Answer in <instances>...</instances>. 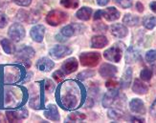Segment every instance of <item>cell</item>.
Returning a JSON list of instances; mask_svg holds the SVG:
<instances>
[{
  "instance_id": "cell-13",
  "label": "cell",
  "mask_w": 156,
  "mask_h": 123,
  "mask_svg": "<svg viewBox=\"0 0 156 123\" xmlns=\"http://www.w3.org/2000/svg\"><path fill=\"white\" fill-rule=\"evenodd\" d=\"M110 32H111V35L116 38H124L127 36L128 31L124 24L115 23V24H112L110 27Z\"/></svg>"
},
{
  "instance_id": "cell-35",
  "label": "cell",
  "mask_w": 156,
  "mask_h": 123,
  "mask_svg": "<svg viewBox=\"0 0 156 123\" xmlns=\"http://www.w3.org/2000/svg\"><path fill=\"white\" fill-rule=\"evenodd\" d=\"M123 9H128L132 5V0H114Z\"/></svg>"
},
{
  "instance_id": "cell-41",
  "label": "cell",
  "mask_w": 156,
  "mask_h": 123,
  "mask_svg": "<svg viewBox=\"0 0 156 123\" xmlns=\"http://www.w3.org/2000/svg\"><path fill=\"white\" fill-rule=\"evenodd\" d=\"M93 18H94L95 21H96V20L98 21V20L103 18V13H101V10H99V11H97L96 12H95V15L93 16Z\"/></svg>"
},
{
  "instance_id": "cell-26",
  "label": "cell",
  "mask_w": 156,
  "mask_h": 123,
  "mask_svg": "<svg viewBox=\"0 0 156 123\" xmlns=\"http://www.w3.org/2000/svg\"><path fill=\"white\" fill-rule=\"evenodd\" d=\"M0 43H1L3 50L7 54H12L13 53H15L16 48H15V46H13V44L12 43V41L9 40L8 38H3Z\"/></svg>"
},
{
  "instance_id": "cell-36",
  "label": "cell",
  "mask_w": 156,
  "mask_h": 123,
  "mask_svg": "<svg viewBox=\"0 0 156 123\" xmlns=\"http://www.w3.org/2000/svg\"><path fill=\"white\" fill-rule=\"evenodd\" d=\"M105 86L108 90H113V89H118L121 85L119 82H117L116 80H113V79H109L106 81Z\"/></svg>"
},
{
  "instance_id": "cell-38",
  "label": "cell",
  "mask_w": 156,
  "mask_h": 123,
  "mask_svg": "<svg viewBox=\"0 0 156 123\" xmlns=\"http://www.w3.org/2000/svg\"><path fill=\"white\" fill-rule=\"evenodd\" d=\"M12 1L20 7H29L32 3V0H12Z\"/></svg>"
},
{
  "instance_id": "cell-33",
  "label": "cell",
  "mask_w": 156,
  "mask_h": 123,
  "mask_svg": "<svg viewBox=\"0 0 156 123\" xmlns=\"http://www.w3.org/2000/svg\"><path fill=\"white\" fill-rule=\"evenodd\" d=\"M52 77H53L54 79H55L58 82V83H60V82H62L64 79L65 73L62 70H58L56 72H54V73L52 74Z\"/></svg>"
},
{
  "instance_id": "cell-4",
  "label": "cell",
  "mask_w": 156,
  "mask_h": 123,
  "mask_svg": "<svg viewBox=\"0 0 156 123\" xmlns=\"http://www.w3.org/2000/svg\"><path fill=\"white\" fill-rule=\"evenodd\" d=\"M101 61V54L97 52H84L80 56V62L81 66L92 68L97 66Z\"/></svg>"
},
{
  "instance_id": "cell-44",
  "label": "cell",
  "mask_w": 156,
  "mask_h": 123,
  "mask_svg": "<svg viewBox=\"0 0 156 123\" xmlns=\"http://www.w3.org/2000/svg\"><path fill=\"white\" fill-rule=\"evenodd\" d=\"M110 0H97V3L99 6H105L109 3Z\"/></svg>"
},
{
  "instance_id": "cell-16",
  "label": "cell",
  "mask_w": 156,
  "mask_h": 123,
  "mask_svg": "<svg viewBox=\"0 0 156 123\" xmlns=\"http://www.w3.org/2000/svg\"><path fill=\"white\" fill-rule=\"evenodd\" d=\"M130 111L134 114H146V107L143 100L140 98H133L129 103Z\"/></svg>"
},
{
  "instance_id": "cell-46",
  "label": "cell",
  "mask_w": 156,
  "mask_h": 123,
  "mask_svg": "<svg viewBox=\"0 0 156 123\" xmlns=\"http://www.w3.org/2000/svg\"><path fill=\"white\" fill-rule=\"evenodd\" d=\"M131 122H144L145 120L143 118H130Z\"/></svg>"
},
{
  "instance_id": "cell-42",
  "label": "cell",
  "mask_w": 156,
  "mask_h": 123,
  "mask_svg": "<svg viewBox=\"0 0 156 123\" xmlns=\"http://www.w3.org/2000/svg\"><path fill=\"white\" fill-rule=\"evenodd\" d=\"M136 9H137V11L139 12H144V5L142 4L141 2H137L136 3Z\"/></svg>"
},
{
  "instance_id": "cell-17",
  "label": "cell",
  "mask_w": 156,
  "mask_h": 123,
  "mask_svg": "<svg viewBox=\"0 0 156 123\" xmlns=\"http://www.w3.org/2000/svg\"><path fill=\"white\" fill-rule=\"evenodd\" d=\"M103 18L106 21H115L120 18V12L115 7H108L105 10H101Z\"/></svg>"
},
{
  "instance_id": "cell-19",
  "label": "cell",
  "mask_w": 156,
  "mask_h": 123,
  "mask_svg": "<svg viewBox=\"0 0 156 123\" xmlns=\"http://www.w3.org/2000/svg\"><path fill=\"white\" fill-rule=\"evenodd\" d=\"M108 44V39L105 36H94L91 38V47L93 49H103Z\"/></svg>"
},
{
  "instance_id": "cell-5",
  "label": "cell",
  "mask_w": 156,
  "mask_h": 123,
  "mask_svg": "<svg viewBox=\"0 0 156 123\" xmlns=\"http://www.w3.org/2000/svg\"><path fill=\"white\" fill-rule=\"evenodd\" d=\"M67 19H68V15L59 10H53L49 12L48 15H46V22L53 27L58 26L66 22Z\"/></svg>"
},
{
  "instance_id": "cell-24",
  "label": "cell",
  "mask_w": 156,
  "mask_h": 123,
  "mask_svg": "<svg viewBox=\"0 0 156 123\" xmlns=\"http://www.w3.org/2000/svg\"><path fill=\"white\" fill-rule=\"evenodd\" d=\"M107 115H108V118L112 120H120L124 118L125 113L122 109H120V107H115L108 110Z\"/></svg>"
},
{
  "instance_id": "cell-25",
  "label": "cell",
  "mask_w": 156,
  "mask_h": 123,
  "mask_svg": "<svg viewBox=\"0 0 156 123\" xmlns=\"http://www.w3.org/2000/svg\"><path fill=\"white\" fill-rule=\"evenodd\" d=\"M123 23L128 27H134L139 24V17L131 13H126L123 18Z\"/></svg>"
},
{
  "instance_id": "cell-23",
  "label": "cell",
  "mask_w": 156,
  "mask_h": 123,
  "mask_svg": "<svg viewBox=\"0 0 156 123\" xmlns=\"http://www.w3.org/2000/svg\"><path fill=\"white\" fill-rule=\"evenodd\" d=\"M131 79H132V69L131 68H127L123 73V77H121V82H120L121 87L123 89H127L130 86Z\"/></svg>"
},
{
  "instance_id": "cell-30",
  "label": "cell",
  "mask_w": 156,
  "mask_h": 123,
  "mask_svg": "<svg viewBox=\"0 0 156 123\" xmlns=\"http://www.w3.org/2000/svg\"><path fill=\"white\" fill-rule=\"evenodd\" d=\"M152 70L150 69V68H145L141 71L140 73V77H141V79L144 80V81H150L152 77Z\"/></svg>"
},
{
  "instance_id": "cell-28",
  "label": "cell",
  "mask_w": 156,
  "mask_h": 123,
  "mask_svg": "<svg viewBox=\"0 0 156 123\" xmlns=\"http://www.w3.org/2000/svg\"><path fill=\"white\" fill-rule=\"evenodd\" d=\"M143 25L146 29L152 30L154 27H156V16L153 15H147L143 20Z\"/></svg>"
},
{
  "instance_id": "cell-34",
  "label": "cell",
  "mask_w": 156,
  "mask_h": 123,
  "mask_svg": "<svg viewBox=\"0 0 156 123\" xmlns=\"http://www.w3.org/2000/svg\"><path fill=\"white\" fill-rule=\"evenodd\" d=\"M146 60L148 63H152L156 61V50H151L146 53Z\"/></svg>"
},
{
  "instance_id": "cell-27",
  "label": "cell",
  "mask_w": 156,
  "mask_h": 123,
  "mask_svg": "<svg viewBox=\"0 0 156 123\" xmlns=\"http://www.w3.org/2000/svg\"><path fill=\"white\" fill-rule=\"evenodd\" d=\"M86 118V115L80 112H74L71 113L68 118H67V122H80L81 120H84Z\"/></svg>"
},
{
  "instance_id": "cell-1",
  "label": "cell",
  "mask_w": 156,
  "mask_h": 123,
  "mask_svg": "<svg viewBox=\"0 0 156 123\" xmlns=\"http://www.w3.org/2000/svg\"><path fill=\"white\" fill-rule=\"evenodd\" d=\"M65 84V92L60 94L59 103L63 109L66 110H72L74 108H78L81 104V99L84 92L83 88L78 86L76 82L68 81Z\"/></svg>"
},
{
  "instance_id": "cell-15",
  "label": "cell",
  "mask_w": 156,
  "mask_h": 123,
  "mask_svg": "<svg viewBox=\"0 0 156 123\" xmlns=\"http://www.w3.org/2000/svg\"><path fill=\"white\" fill-rule=\"evenodd\" d=\"M36 67L38 71L47 73V72H50L53 68L55 67V63L48 57H42V58H39L37 61Z\"/></svg>"
},
{
  "instance_id": "cell-37",
  "label": "cell",
  "mask_w": 156,
  "mask_h": 123,
  "mask_svg": "<svg viewBox=\"0 0 156 123\" xmlns=\"http://www.w3.org/2000/svg\"><path fill=\"white\" fill-rule=\"evenodd\" d=\"M45 91L48 93H52L54 90H55V84L53 83V81L50 79H46L45 80Z\"/></svg>"
},
{
  "instance_id": "cell-22",
  "label": "cell",
  "mask_w": 156,
  "mask_h": 123,
  "mask_svg": "<svg viewBox=\"0 0 156 123\" xmlns=\"http://www.w3.org/2000/svg\"><path fill=\"white\" fill-rule=\"evenodd\" d=\"M92 15V9L90 7H81L76 12V16L81 21H88Z\"/></svg>"
},
{
  "instance_id": "cell-9",
  "label": "cell",
  "mask_w": 156,
  "mask_h": 123,
  "mask_svg": "<svg viewBox=\"0 0 156 123\" xmlns=\"http://www.w3.org/2000/svg\"><path fill=\"white\" fill-rule=\"evenodd\" d=\"M28 111L22 108L17 111H7L6 117L9 122H17L28 118Z\"/></svg>"
},
{
  "instance_id": "cell-18",
  "label": "cell",
  "mask_w": 156,
  "mask_h": 123,
  "mask_svg": "<svg viewBox=\"0 0 156 123\" xmlns=\"http://www.w3.org/2000/svg\"><path fill=\"white\" fill-rule=\"evenodd\" d=\"M126 62L127 64H132L135 63L136 61L140 58V52L138 49H136L135 47L130 46L126 52Z\"/></svg>"
},
{
  "instance_id": "cell-39",
  "label": "cell",
  "mask_w": 156,
  "mask_h": 123,
  "mask_svg": "<svg viewBox=\"0 0 156 123\" xmlns=\"http://www.w3.org/2000/svg\"><path fill=\"white\" fill-rule=\"evenodd\" d=\"M8 24V18L3 12H0V29H3Z\"/></svg>"
},
{
  "instance_id": "cell-21",
  "label": "cell",
  "mask_w": 156,
  "mask_h": 123,
  "mask_svg": "<svg viewBox=\"0 0 156 123\" xmlns=\"http://www.w3.org/2000/svg\"><path fill=\"white\" fill-rule=\"evenodd\" d=\"M132 91L137 94H145L148 92V86L140 79H135L132 85Z\"/></svg>"
},
{
  "instance_id": "cell-8",
  "label": "cell",
  "mask_w": 156,
  "mask_h": 123,
  "mask_svg": "<svg viewBox=\"0 0 156 123\" xmlns=\"http://www.w3.org/2000/svg\"><path fill=\"white\" fill-rule=\"evenodd\" d=\"M71 53H72V49L70 47L65 46V45H57L55 47H53L49 51L50 56L56 59L63 58L66 56H69Z\"/></svg>"
},
{
  "instance_id": "cell-6",
  "label": "cell",
  "mask_w": 156,
  "mask_h": 123,
  "mask_svg": "<svg viewBox=\"0 0 156 123\" xmlns=\"http://www.w3.org/2000/svg\"><path fill=\"white\" fill-rule=\"evenodd\" d=\"M86 30V27L83 24H79V23H73L66 25L65 27L60 30V33L65 37H71L74 36H78L80 33H83L84 31Z\"/></svg>"
},
{
  "instance_id": "cell-20",
  "label": "cell",
  "mask_w": 156,
  "mask_h": 123,
  "mask_svg": "<svg viewBox=\"0 0 156 123\" xmlns=\"http://www.w3.org/2000/svg\"><path fill=\"white\" fill-rule=\"evenodd\" d=\"M44 115L46 118H48L52 121H59L60 119L58 108L53 104H50L48 106V109L44 112Z\"/></svg>"
},
{
  "instance_id": "cell-29",
  "label": "cell",
  "mask_w": 156,
  "mask_h": 123,
  "mask_svg": "<svg viewBox=\"0 0 156 123\" xmlns=\"http://www.w3.org/2000/svg\"><path fill=\"white\" fill-rule=\"evenodd\" d=\"M60 5L66 9H76L80 5V0H60Z\"/></svg>"
},
{
  "instance_id": "cell-2",
  "label": "cell",
  "mask_w": 156,
  "mask_h": 123,
  "mask_svg": "<svg viewBox=\"0 0 156 123\" xmlns=\"http://www.w3.org/2000/svg\"><path fill=\"white\" fill-rule=\"evenodd\" d=\"M125 49V45L123 43H115L111 48L107 49L104 53V56L106 60L118 63L123 56V52Z\"/></svg>"
},
{
  "instance_id": "cell-32",
  "label": "cell",
  "mask_w": 156,
  "mask_h": 123,
  "mask_svg": "<svg viewBox=\"0 0 156 123\" xmlns=\"http://www.w3.org/2000/svg\"><path fill=\"white\" fill-rule=\"evenodd\" d=\"M92 29L94 32H105L107 30V26L105 23L101 22H97L94 23L92 26Z\"/></svg>"
},
{
  "instance_id": "cell-14",
  "label": "cell",
  "mask_w": 156,
  "mask_h": 123,
  "mask_svg": "<svg viewBox=\"0 0 156 123\" xmlns=\"http://www.w3.org/2000/svg\"><path fill=\"white\" fill-rule=\"evenodd\" d=\"M79 67V63L75 57H71L66 59L63 64L62 65V71L65 73V74H70L74 72H76L78 70Z\"/></svg>"
},
{
  "instance_id": "cell-31",
  "label": "cell",
  "mask_w": 156,
  "mask_h": 123,
  "mask_svg": "<svg viewBox=\"0 0 156 123\" xmlns=\"http://www.w3.org/2000/svg\"><path fill=\"white\" fill-rule=\"evenodd\" d=\"M94 74H95V72L94 71H92V70H85V71H83V72H81V73H80L78 76H77V77H78V79H80V80H85V79H87V78H89V77H94Z\"/></svg>"
},
{
  "instance_id": "cell-47",
  "label": "cell",
  "mask_w": 156,
  "mask_h": 123,
  "mask_svg": "<svg viewBox=\"0 0 156 123\" xmlns=\"http://www.w3.org/2000/svg\"><path fill=\"white\" fill-rule=\"evenodd\" d=\"M4 121V118H3V115L0 114V122H3Z\"/></svg>"
},
{
  "instance_id": "cell-40",
  "label": "cell",
  "mask_w": 156,
  "mask_h": 123,
  "mask_svg": "<svg viewBox=\"0 0 156 123\" xmlns=\"http://www.w3.org/2000/svg\"><path fill=\"white\" fill-rule=\"evenodd\" d=\"M150 113H151V117L156 118V98H155V100L153 101L152 105L151 106Z\"/></svg>"
},
{
  "instance_id": "cell-45",
  "label": "cell",
  "mask_w": 156,
  "mask_h": 123,
  "mask_svg": "<svg viewBox=\"0 0 156 123\" xmlns=\"http://www.w3.org/2000/svg\"><path fill=\"white\" fill-rule=\"evenodd\" d=\"M150 8H151V10L153 12L156 13V1H153V2H151V3L150 4Z\"/></svg>"
},
{
  "instance_id": "cell-12",
  "label": "cell",
  "mask_w": 156,
  "mask_h": 123,
  "mask_svg": "<svg viewBox=\"0 0 156 123\" xmlns=\"http://www.w3.org/2000/svg\"><path fill=\"white\" fill-rule=\"evenodd\" d=\"M118 70L117 67H115L112 64H108V63H104L101 66L99 73L101 74V77H103L105 78H112L116 76Z\"/></svg>"
},
{
  "instance_id": "cell-10",
  "label": "cell",
  "mask_w": 156,
  "mask_h": 123,
  "mask_svg": "<svg viewBox=\"0 0 156 123\" xmlns=\"http://www.w3.org/2000/svg\"><path fill=\"white\" fill-rule=\"evenodd\" d=\"M119 90L118 89H113V90H109L105 95L103 98V106L105 108H109L111 107L115 102H116L119 98Z\"/></svg>"
},
{
  "instance_id": "cell-11",
  "label": "cell",
  "mask_w": 156,
  "mask_h": 123,
  "mask_svg": "<svg viewBox=\"0 0 156 123\" xmlns=\"http://www.w3.org/2000/svg\"><path fill=\"white\" fill-rule=\"evenodd\" d=\"M44 35H45V27L40 24L34 26L30 31V36L32 39L37 43L42 42L44 38Z\"/></svg>"
},
{
  "instance_id": "cell-43",
  "label": "cell",
  "mask_w": 156,
  "mask_h": 123,
  "mask_svg": "<svg viewBox=\"0 0 156 123\" xmlns=\"http://www.w3.org/2000/svg\"><path fill=\"white\" fill-rule=\"evenodd\" d=\"M56 39H57L58 41H60V42H64V41H66L68 38L65 37L64 36H62V33H59V35H58V36H56Z\"/></svg>"
},
{
  "instance_id": "cell-3",
  "label": "cell",
  "mask_w": 156,
  "mask_h": 123,
  "mask_svg": "<svg viewBox=\"0 0 156 123\" xmlns=\"http://www.w3.org/2000/svg\"><path fill=\"white\" fill-rule=\"evenodd\" d=\"M34 56H35V50L32 47L25 46V45L20 47L16 53V57L22 64H24L26 68H30L31 66L30 59L33 58Z\"/></svg>"
},
{
  "instance_id": "cell-7",
  "label": "cell",
  "mask_w": 156,
  "mask_h": 123,
  "mask_svg": "<svg viewBox=\"0 0 156 123\" xmlns=\"http://www.w3.org/2000/svg\"><path fill=\"white\" fill-rule=\"evenodd\" d=\"M26 35L24 27L20 23H13L8 31V36L13 42H20Z\"/></svg>"
}]
</instances>
